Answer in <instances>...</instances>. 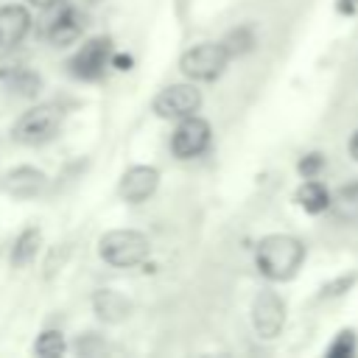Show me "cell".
Wrapping results in <instances>:
<instances>
[{
	"instance_id": "obj_12",
	"label": "cell",
	"mask_w": 358,
	"mask_h": 358,
	"mask_svg": "<svg viewBox=\"0 0 358 358\" xmlns=\"http://www.w3.org/2000/svg\"><path fill=\"white\" fill-rule=\"evenodd\" d=\"M31 31V14L20 3L0 6V48L20 45Z\"/></svg>"
},
{
	"instance_id": "obj_17",
	"label": "cell",
	"mask_w": 358,
	"mask_h": 358,
	"mask_svg": "<svg viewBox=\"0 0 358 358\" xmlns=\"http://www.w3.org/2000/svg\"><path fill=\"white\" fill-rule=\"evenodd\" d=\"M64 350H67V341L59 330H42L34 341V352L39 358H59V355H64Z\"/></svg>"
},
{
	"instance_id": "obj_9",
	"label": "cell",
	"mask_w": 358,
	"mask_h": 358,
	"mask_svg": "<svg viewBox=\"0 0 358 358\" xmlns=\"http://www.w3.org/2000/svg\"><path fill=\"white\" fill-rule=\"evenodd\" d=\"M157 187H159V171L151 165H134L120 176L117 196L129 204H143L157 193Z\"/></svg>"
},
{
	"instance_id": "obj_23",
	"label": "cell",
	"mask_w": 358,
	"mask_h": 358,
	"mask_svg": "<svg viewBox=\"0 0 358 358\" xmlns=\"http://www.w3.org/2000/svg\"><path fill=\"white\" fill-rule=\"evenodd\" d=\"M31 6H36V8H53V6H59L62 0H28Z\"/></svg>"
},
{
	"instance_id": "obj_6",
	"label": "cell",
	"mask_w": 358,
	"mask_h": 358,
	"mask_svg": "<svg viewBox=\"0 0 358 358\" xmlns=\"http://www.w3.org/2000/svg\"><path fill=\"white\" fill-rule=\"evenodd\" d=\"M115 59V50H112V39L109 36H92L87 39L70 59V73L84 78V81H92V78H101L109 67V62Z\"/></svg>"
},
{
	"instance_id": "obj_13",
	"label": "cell",
	"mask_w": 358,
	"mask_h": 358,
	"mask_svg": "<svg viewBox=\"0 0 358 358\" xmlns=\"http://www.w3.org/2000/svg\"><path fill=\"white\" fill-rule=\"evenodd\" d=\"M92 310L101 322H123L131 310V302L129 296H123L120 291H112V288H98L92 294Z\"/></svg>"
},
{
	"instance_id": "obj_1",
	"label": "cell",
	"mask_w": 358,
	"mask_h": 358,
	"mask_svg": "<svg viewBox=\"0 0 358 358\" xmlns=\"http://www.w3.org/2000/svg\"><path fill=\"white\" fill-rule=\"evenodd\" d=\"M305 260V243L294 235H266L255 249V263L266 280H291Z\"/></svg>"
},
{
	"instance_id": "obj_8",
	"label": "cell",
	"mask_w": 358,
	"mask_h": 358,
	"mask_svg": "<svg viewBox=\"0 0 358 358\" xmlns=\"http://www.w3.org/2000/svg\"><path fill=\"white\" fill-rule=\"evenodd\" d=\"M285 324V305L274 291H260L252 302V327L260 338H277Z\"/></svg>"
},
{
	"instance_id": "obj_25",
	"label": "cell",
	"mask_w": 358,
	"mask_h": 358,
	"mask_svg": "<svg viewBox=\"0 0 358 358\" xmlns=\"http://www.w3.org/2000/svg\"><path fill=\"white\" fill-rule=\"evenodd\" d=\"M84 3H101V0H84Z\"/></svg>"
},
{
	"instance_id": "obj_11",
	"label": "cell",
	"mask_w": 358,
	"mask_h": 358,
	"mask_svg": "<svg viewBox=\"0 0 358 358\" xmlns=\"http://www.w3.org/2000/svg\"><path fill=\"white\" fill-rule=\"evenodd\" d=\"M84 34V17L73 6H62L45 25V39L53 48H67Z\"/></svg>"
},
{
	"instance_id": "obj_10",
	"label": "cell",
	"mask_w": 358,
	"mask_h": 358,
	"mask_svg": "<svg viewBox=\"0 0 358 358\" xmlns=\"http://www.w3.org/2000/svg\"><path fill=\"white\" fill-rule=\"evenodd\" d=\"M48 187V176L34 165H17L0 176V190L11 199H34Z\"/></svg>"
},
{
	"instance_id": "obj_14",
	"label": "cell",
	"mask_w": 358,
	"mask_h": 358,
	"mask_svg": "<svg viewBox=\"0 0 358 358\" xmlns=\"http://www.w3.org/2000/svg\"><path fill=\"white\" fill-rule=\"evenodd\" d=\"M39 246H42V232L39 227H28L17 235L14 246H11V266L14 268H25L34 263V257L39 255Z\"/></svg>"
},
{
	"instance_id": "obj_16",
	"label": "cell",
	"mask_w": 358,
	"mask_h": 358,
	"mask_svg": "<svg viewBox=\"0 0 358 358\" xmlns=\"http://www.w3.org/2000/svg\"><path fill=\"white\" fill-rule=\"evenodd\" d=\"M330 207H333L338 221H358V182L341 187Z\"/></svg>"
},
{
	"instance_id": "obj_4",
	"label": "cell",
	"mask_w": 358,
	"mask_h": 358,
	"mask_svg": "<svg viewBox=\"0 0 358 358\" xmlns=\"http://www.w3.org/2000/svg\"><path fill=\"white\" fill-rule=\"evenodd\" d=\"M229 59L232 56L224 48V42H199V45H193L182 53L179 70L190 81H215L227 70Z\"/></svg>"
},
{
	"instance_id": "obj_2",
	"label": "cell",
	"mask_w": 358,
	"mask_h": 358,
	"mask_svg": "<svg viewBox=\"0 0 358 358\" xmlns=\"http://www.w3.org/2000/svg\"><path fill=\"white\" fill-rule=\"evenodd\" d=\"M148 252H151V243L137 229H109L98 241L101 260L115 268H134V266L145 263Z\"/></svg>"
},
{
	"instance_id": "obj_20",
	"label": "cell",
	"mask_w": 358,
	"mask_h": 358,
	"mask_svg": "<svg viewBox=\"0 0 358 358\" xmlns=\"http://www.w3.org/2000/svg\"><path fill=\"white\" fill-rule=\"evenodd\" d=\"M11 87H14L17 92H25V95H36L39 78H36L34 73H28V70H17V76L11 78Z\"/></svg>"
},
{
	"instance_id": "obj_19",
	"label": "cell",
	"mask_w": 358,
	"mask_h": 358,
	"mask_svg": "<svg viewBox=\"0 0 358 358\" xmlns=\"http://www.w3.org/2000/svg\"><path fill=\"white\" fill-rule=\"evenodd\" d=\"M109 350V344L98 336V333H84L78 341H76V352L81 355V358H87V355H101V352H106Z\"/></svg>"
},
{
	"instance_id": "obj_5",
	"label": "cell",
	"mask_w": 358,
	"mask_h": 358,
	"mask_svg": "<svg viewBox=\"0 0 358 358\" xmlns=\"http://www.w3.org/2000/svg\"><path fill=\"white\" fill-rule=\"evenodd\" d=\"M154 115H159L162 120H182L190 117L201 109V90L196 84H171L165 90H159L151 101Z\"/></svg>"
},
{
	"instance_id": "obj_15",
	"label": "cell",
	"mask_w": 358,
	"mask_h": 358,
	"mask_svg": "<svg viewBox=\"0 0 358 358\" xmlns=\"http://www.w3.org/2000/svg\"><path fill=\"white\" fill-rule=\"evenodd\" d=\"M296 201H299V207H302L305 213H310V215H319V213H324V210L333 204L327 187H324L322 182H316V179L302 182V187L296 190Z\"/></svg>"
},
{
	"instance_id": "obj_18",
	"label": "cell",
	"mask_w": 358,
	"mask_h": 358,
	"mask_svg": "<svg viewBox=\"0 0 358 358\" xmlns=\"http://www.w3.org/2000/svg\"><path fill=\"white\" fill-rule=\"evenodd\" d=\"M252 45H255V36H252V31L246 25H241V28H235V31H229L224 36V48L229 50V56H241V53L252 50Z\"/></svg>"
},
{
	"instance_id": "obj_3",
	"label": "cell",
	"mask_w": 358,
	"mask_h": 358,
	"mask_svg": "<svg viewBox=\"0 0 358 358\" xmlns=\"http://www.w3.org/2000/svg\"><path fill=\"white\" fill-rule=\"evenodd\" d=\"M64 112L56 103H39L31 106L28 112H22L14 126H11V140L22 143V145H39L48 143L50 137H56V131L62 129Z\"/></svg>"
},
{
	"instance_id": "obj_7",
	"label": "cell",
	"mask_w": 358,
	"mask_h": 358,
	"mask_svg": "<svg viewBox=\"0 0 358 358\" xmlns=\"http://www.w3.org/2000/svg\"><path fill=\"white\" fill-rule=\"evenodd\" d=\"M210 140H213L210 123L199 115H190L176 123V129L171 134V151L176 159H193L210 148Z\"/></svg>"
},
{
	"instance_id": "obj_22",
	"label": "cell",
	"mask_w": 358,
	"mask_h": 358,
	"mask_svg": "<svg viewBox=\"0 0 358 358\" xmlns=\"http://www.w3.org/2000/svg\"><path fill=\"white\" fill-rule=\"evenodd\" d=\"M327 352L330 355H350V352H355V333L352 330H341L338 338H336V344Z\"/></svg>"
},
{
	"instance_id": "obj_21",
	"label": "cell",
	"mask_w": 358,
	"mask_h": 358,
	"mask_svg": "<svg viewBox=\"0 0 358 358\" xmlns=\"http://www.w3.org/2000/svg\"><path fill=\"white\" fill-rule=\"evenodd\" d=\"M322 168H324V157H322V154H308V157L299 159V173H302L305 179H316Z\"/></svg>"
},
{
	"instance_id": "obj_24",
	"label": "cell",
	"mask_w": 358,
	"mask_h": 358,
	"mask_svg": "<svg viewBox=\"0 0 358 358\" xmlns=\"http://www.w3.org/2000/svg\"><path fill=\"white\" fill-rule=\"evenodd\" d=\"M350 154H352V159L358 162V131L350 137Z\"/></svg>"
}]
</instances>
